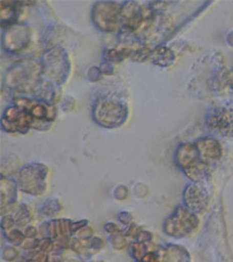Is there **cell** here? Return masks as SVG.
I'll return each mask as SVG.
<instances>
[{
    "mask_svg": "<svg viewBox=\"0 0 233 262\" xmlns=\"http://www.w3.org/2000/svg\"><path fill=\"white\" fill-rule=\"evenodd\" d=\"M159 262H191L187 249L180 245L168 244L158 251Z\"/></svg>",
    "mask_w": 233,
    "mask_h": 262,
    "instance_id": "15",
    "label": "cell"
},
{
    "mask_svg": "<svg viewBox=\"0 0 233 262\" xmlns=\"http://www.w3.org/2000/svg\"><path fill=\"white\" fill-rule=\"evenodd\" d=\"M206 124L211 132L219 136H233V117L227 110L217 108L210 111L207 115Z\"/></svg>",
    "mask_w": 233,
    "mask_h": 262,
    "instance_id": "11",
    "label": "cell"
},
{
    "mask_svg": "<svg viewBox=\"0 0 233 262\" xmlns=\"http://www.w3.org/2000/svg\"><path fill=\"white\" fill-rule=\"evenodd\" d=\"M175 161L179 168L183 171L195 166L202 160L199 157L195 144L183 143L179 145L175 153Z\"/></svg>",
    "mask_w": 233,
    "mask_h": 262,
    "instance_id": "13",
    "label": "cell"
},
{
    "mask_svg": "<svg viewBox=\"0 0 233 262\" xmlns=\"http://www.w3.org/2000/svg\"><path fill=\"white\" fill-rule=\"evenodd\" d=\"M121 5L116 2H96L92 9V20L104 32H116L121 24Z\"/></svg>",
    "mask_w": 233,
    "mask_h": 262,
    "instance_id": "6",
    "label": "cell"
},
{
    "mask_svg": "<svg viewBox=\"0 0 233 262\" xmlns=\"http://www.w3.org/2000/svg\"><path fill=\"white\" fill-rule=\"evenodd\" d=\"M118 219L121 223H123L125 225H129L132 222V216L128 212H121L118 216Z\"/></svg>",
    "mask_w": 233,
    "mask_h": 262,
    "instance_id": "32",
    "label": "cell"
},
{
    "mask_svg": "<svg viewBox=\"0 0 233 262\" xmlns=\"http://www.w3.org/2000/svg\"><path fill=\"white\" fill-rule=\"evenodd\" d=\"M12 217L15 221V224L25 225L31 220V211L26 204H20L13 210Z\"/></svg>",
    "mask_w": 233,
    "mask_h": 262,
    "instance_id": "20",
    "label": "cell"
},
{
    "mask_svg": "<svg viewBox=\"0 0 233 262\" xmlns=\"http://www.w3.org/2000/svg\"><path fill=\"white\" fill-rule=\"evenodd\" d=\"M14 105H18L26 110L36 121L34 128L45 130L51 122L55 120L57 111L54 104L47 103L43 100H33L25 97H16L13 99Z\"/></svg>",
    "mask_w": 233,
    "mask_h": 262,
    "instance_id": "7",
    "label": "cell"
},
{
    "mask_svg": "<svg viewBox=\"0 0 233 262\" xmlns=\"http://www.w3.org/2000/svg\"><path fill=\"white\" fill-rule=\"evenodd\" d=\"M15 224V221L12 217V215H4L2 217V221H1V227L3 230L8 231L9 229L12 228V226Z\"/></svg>",
    "mask_w": 233,
    "mask_h": 262,
    "instance_id": "28",
    "label": "cell"
},
{
    "mask_svg": "<svg viewBox=\"0 0 233 262\" xmlns=\"http://www.w3.org/2000/svg\"><path fill=\"white\" fill-rule=\"evenodd\" d=\"M43 75L57 86L63 84L70 73V61L62 48L55 47L43 55Z\"/></svg>",
    "mask_w": 233,
    "mask_h": 262,
    "instance_id": "3",
    "label": "cell"
},
{
    "mask_svg": "<svg viewBox=\"0 0 233 262\" xmlns=\"http://www.w3.org/2000/svg\"><path fill=\"white\" fill-rule=\"evenodd\" d=\"M100 70L102 71V73L110 74V72L113 70V68H112V66H111V63H110V62H107V63H105L104 66H102V67L100 68Z\"/></svg>",
    "mask_w": 233,
    "mask_h": 262,
    "instance_id": "34",
    "label": "cell"
},
{
    "mask_svg": "<svg viewBox=\"0 0 233 262\" xmlns=\"http://www.w3.org/2000/svg\"><path fill=\"white\" fill-rule=\"evenodd\" d=\"M43 63L30 59L23 60L7 71L5 84L23 93H34L43 82Z\"/></svg>",
    "mask_w": 233,
    "mask_h": 262,
    "instance_id": "1",
    "label": "cell"
},
{
    "mask_svg": "<svg viewBox=\"0 0 233 262\" xmlns=\"http://www.w3.org/2000/svg\"><path fill=\"white\" fill-rule=\"evenodd\" d=\"M228 81H229V83L232 85L233 88V70L228 74Z\"/></svg>",
    "mask_w": 233,
    "mask_h": 262,
    "instance_id": "35",
    "label": "cell"
},
{
    "mask_svg": "<svg viewBox=\"0 0 233 262\" xmlns=\"http://www.w3.org/2000/svg\"><path fill=\"white\" fill-rule=\"evenodd\" d=\"M150 60L155 66L166 67L173 63V61L175 60V54L168 47L158 46L152 49Z\"/></svg>",
    "mask_w": 233,
    "mask_h": 262,
    "instance_id": "17",
    "label": "cell"
},
{
    "mask_svg": "<svg viewBox=\"0 0 233 262\" xmlns=\"http://www.w3.org/2000/svg\"><path fill=\"white\" fill-rule=\"evenodd\" d=\"M151 52H152V49H150L147 45L139 46L134 49V51L131 55V58L137 62H144V61L150 59Z\"/></svg>",
    "mask_w": 233,
    "mask_h": 262,
    "instance_id": "23",
    "label": "cell"
},
{
    "mask_svg": "<svg viewBox=\"0 0 233 262\" xmlns=\"http://www.w3.org/2000/svg\"><path fill=\"white\" fill-rule=\"evenodd\" d=\"M17 183L5 176H1V208L13 206L17 199Z\"/></svg>",
    "mask_w": 233,
    "mask_h": 262,
    "instance_id": "16",
    "label": "cell"
},
{
    "mask_svg": "<svg viewBox=\"0 0 233 262\" xmlns=\"http://www.w3.org/2000/svg\"><path fill=\"white\" fill-rule=\"evenodd\" d=\"M5 237L12 245H22V243L26 239L25 234L18 229H11L10 231H7Z\"/></svg>",
    "mask_w": 233,
    "mask_h": 262,
    "instance_id": "25",
    "label": "cell"
},
{
    "mask_svg": "<svg viewBox=\"0 0 233 262\" xmlns=\"http://www.w3.org/2000/svg\"><path fill=\"white\" fill-rule=\"evenodd\" d=\"M38 233H39L38 229H36L34 226H31V225L27 226L24 230V234H25L26 238H36Z\"/></svg>",
    "mask_w": 233,
    "mask_h": 262,
    "instance_id": "30",
    "label": "cell"
},
{
    "mask_svg": "<svg viewBox=\"0 0 233 262\" xmlns=\"http://www.w3.org/2000/svg\"><path fill=\"white\" fill-rule=\"evenodd\" d=\"M104 229H105L108 233H110V234H113V233H116V232L119 231L118 226H117L115 223H113V222H108V223H106L105 226H104Z\"/></svg>",
    "mask_w": 233,
    "mask_h": 262,
    "instance_id": "33",
    "label": "cell"
},
{
    "mask_svg": "<svg viewBox=\"0 0 233 262\" xmlns=\"http://www.w3.org/2000/svg\"><path fill=\"white\" fill-rule=\"evenodd\" d=\"M199 225L197 215L185 206H178L167 217L164 225V232L171 237L180 239L191 235Z\"/></svg>",
    "mask_w": 233,
    "mask_h": 262,
    "instance_id": "4",
    "label": "cell"
},
{
    "mask_svg": "<svg viewBox=\"0 0 233 262\" xmlns=\"http://www.w3.org/2000/svg\"><path fill=\"white\" fill-rule=\"evenodd\" d=\"M195 146L200 159L208 165L214 161L219 160L222 156V147L215 138H212V137L200 138L196 141Z\"/></svg>",
    "mask_w": 233,
    "mask_h": 262,
    "instance_id": "12",
    "label": "cell"
},
{
    "mask_svg": "<svg viewBox=\"0 0 233 262\" xmlns=\"http://www.w3.org/2000/svg\"><path fill=\"white\" fill-rule=\"evenodd\" d=\"M109 241L111 243V245L113 246V248L115 249H123L124 247H126V236L123 234V231H118L116 233L110 234Z\"/></svg>",
    "mask_w": 233,
    "mask_h": 262,
    "instance_id": "24",
    "label": "cell"
},
{
    "mask_svg": "<svg viewBox=\"0 0 233 262\" xmlns=\"http://www.w3.org/2000/svg\"><path fill=\"white\" fill-rule=\"evenodd\" d=\"M149 252L147 249V245L141 242H132L129 246V253L130 255L136 260V261H140Z\"/></svg>",
    "mask_w": 233,
    "mask_h": 262,
    "instance_id": "21",
    "label": "cell"
},
{
    "mask_svg": "<svg viewBox=\"0 0 233 262\" xmlns=\"http://www.w3.org/2000/svg\"><path fill=\"white\" fill-rule=\"evenodd\" d=\"M128 106L116 99L103 97L93 106V119L102 127H120L128 119Z\"/></svg>",
    "mask_w": 233,
    "mask_h": 262,
    "instance_id": "2",
    "label": "cell"
},
{
    "mask_svg": "<svg viewBox=\"0 0 233 262\" xmlns=\"http://www.w3.org/2000/svg\"><path fill=\"white\" fill-rule=\"evenodd\" d=\"M152 238H153L152 233H150L149 231H146V230H141L138 233V235L136 236V241L138 242H141V243H144V244H147L149 242H151Z\"/></svg>",
    "mask_w": 233,
    "mask_h": 262,
    "instance_id": "29",
    "label": "cell"
},
{
    "mask_svg": "<svg viewBox=\"0 0 233 262\" xmlns=\"http://www.w3.org/2000/svg\"><path fill=\"white\" fill-rule=\"evenodd\" d=\"M47 174L48 168L41 163H31L25 165L17 173V186L24 193L36 196L41 195L47 187Z\"/></svg>",
    "mask_w": 233,
    "mask_h": 262,
    "instance_id": "5",
    "label": "cell"
},
{
    "mask_svg": "<svg viewBox=\"0 0 233 262\" xmlns=\"http://www.w3.org/2000/svg\"><path fill=\"white\" fill-rule=\"evenodd\" d=\"M209 192L203 182H193L186 186L183 192V200L187 207L195 214L205 211L209 204Z\"/></svg>",
    "mask_w": 233,
    "mask_h": 262,
    "instance_id": "9",
    "label": "cell"
},
{
    "mask_svg": "<svg viewBox=\"0 0 233 262\" xmlns=\"http://www.w3.org/2000/svg\"><path fill=\"white\" fill-rule=\"evenodd\" d=\"M183 172L193 182H203L210 175V169L208 164L201 161Z\"/></svg>",
    "mask_w": 233,
    "mask_h": 262,
    "instance_id": "18",
    "label": "cell"
},
{
    "mask_svg": "<svg viewBox=\"0 0 233 262\" xmlns=\"http://www.w3.org/2000/svg\"><path fill=\"white\" fill-rule=\"evenodd\" d=\"M17 255H18V252L16 251V249L14 247H11V246L4 248L3 252H2L3 260L7 262H12L13 260H15Z\"/></svg>",
    "mask_w": 233,
    "mask_h": 262,
    "instance_id": "26",
    "label": "cell"
},
{
    "mask_svg": "<svg viewBox=\"0 0 233 262\" xmlns=\"http://www.w3.org/2000/svg\"><path fill=\"white\" fill-rule=\"evenodd\" d=\"M24 5L23 2L1 1V24L5 29L17 24V19L20 13V8Z\"/></svg>",
    "mask_w": 233,
    "mask_h": 262,
    "instance_id": "14",
    "label": "cell"
},
{
    "mask_svg": "<svg viewBox=\"0 0 233 262\" xmlns=\"http://www.w3.org/2000/svg\"><path fill=\"white\" fill-rule=\"evenodd\" d=\"M35 122L32 116L18 105L7 107L1 119L3 130L9 133H27L30 127L34 128Z\"/></svg>",
    "mask_w": 233,
    "mask_h": 262,
    "instance_id": "8",
    "label": "cell"
},
{
    "mask_svg": "<svg viewBox=\"0 0 233 262\" xmlns=\"http://www.w3.org/2000/svg\"><path fill=\"white\" fill-rule=\"evenodd\" d=\"M76 238L82 241H87L92 238L93 231L89 226H85L82 229H80L78 232H76Z\"/></svg>",
    "mask_w": 233,
    "mask_h": 262,
    "instance_id": "27",
    "label": "cell"
},
{
    "mask_svg": "<svg viewBox=\"0 0 233 262\" xmlns=\"http://www.w3.org/2000/svg\"><path fill=\"white\" fill-rule=\"evenodd\" d=\"M134 49L131 47H121V48H110L106 49L104 52V58L110 63H119L125 58L131 57Z\"/></svg>",
    "mask_w": 233,
    "mask_h": 262,
    "instance_id": "19",
    "label": "cell"
},
{
    "mask_svg": "<svg viewBox=\"0 0 233 262\" xmlns=\"http://www.w3.org/2000/svg\"><path fill=\"white\" fill-rule=\"evenodd\" d=\"M62 209L61 204L57 199H50L47 201H44L41 206V212L47 216H54L58 214Z\"/></svg>",
    "mask_w": 233,
    "mask_h": 262,
    "instance_id": "22",
    "label": "cell"
},
{
    "mask_svg": "<svg viewBox=\"0 0 233 262\" xmlns=\"http://www.w3.org/2000/svg\"><path fill=\"white\" fill-rule=\"evenodd\" d=\"M30 38L31 32L28 26L17 23L5 29L2 43L5 50L16 53L25 49L29 45Z\"/></svg>",
    "mask_w": 233,
    "mask_h": 262,
    "instance_id": "10",
    "label": "cell"
},
{
    "mask_svg": "<svg viewBox=\"0 0 233 262\" xmlns=\"http://www.w3.org/2000/svg\"><path fill=\"white\" fill-rule=\"evenodd\" d=\"M139 262H159V254L158 252H147Z\"/></svg>",
    "mask_w": 233,
    "mask_h": 262,
    "instance_id": "31",
    "label": "cell"
}]
</instances>
